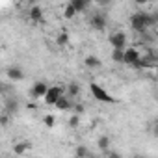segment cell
I'll use <instances>...</instances> for the list:
<instances>
[{
	"label": "cell",
	"mask_w": 158,
	"mask_h": 158,
	"mask_svg": "<svg viewBox=\"0 0 158 158\" xmlns=\"http://www.w3.org/2000/svg\"><path fill=\"white\" fill-rule=\"evenodd\" d=\"M152 23H154V15H149V13H134V15H130V26L138 34H143Z\"/></svg>",
	"instance_id": "cell-1"
},
{
	"label": "cell",
	"mask_w": 158,
	"mask_h": 158,
	"mask_svg": "<svg viewBox=\"0 0 158 158\" xmlns=\"http://www.w3.org/2000/svg\"><path fill=\"white\" fill-rule=\"evenodd\" d=\"M89 91H91V95H93L97 101H101V102H114V99L108 95V91L102 89V88H101L99 84H95V82L89 84Z\"/></svg>",
	"instance_id": "cell-2"
},
{
	"label": "cell",
	"mask_w": 158,
	"mask_h": 158,
	"mask_svg": "<svg viewBox=\"0 0 158 158\" xmlns=\"http://www.w3.org/2000/svg\"><path fill=\"white\" fill-rule=\"evenodd\" d=\"M139 60H141V56H139V50H138V48H134V47L125 48V61H123V63H127V65H130V67H136V69H138Z\"/></svg>",
	"instance_id": "cell-3"
},
{
	"label": "cell",
	"mask_w": 158,
	"mask_h": 158,
	"mask_svg": "<svg viewBox=\"0 0 158 158\" xmlns=\"http://www.w3.org/2000/svg\"><path fill=\"white\" fill-rule=\"evenodd\" d=\"M61 97H63V88H61V86H50L48 91H47V95H45V102L56 106V102H58Z\"/></svg>",
	"instance_id": "cell-4"
},
{
	"label": "cell",
	"mask_w": 158,
	"mask_h": 158,
	"mask_svg": "<svg viewBox=\"0 0 158 158\" xmlns=\"http://www.w3.org/2000/svg\"><path fill=\"white\" fill-rule=\"evenodd\" d=\"M108 41L114 48H127V34L125 32H114Z\"/></svg>",
	"instance_id": "cell-5"
},
{
	"label": "cell",
	"mask_w": 158,
	"mask_h": 158,
	"mask_svg": "<svg viewBox=\"0 0 158 158\" xmlns=\"http://www.w3.org/2000/svg\"><path fill=\"white\" fill-rule=\"evenodd\" d=\"M89 24H91L95 30H104V28H106V24H108L106 15H102V13H95V15H91Z\"/></svg>",
	"instance_id": "cell-6"
},
{
	"label": "cell",
	"mask_w": 158,
	"mask_h": 158,
	"mask_svg": "<svg viewBox=\"0 0 158 158\" xmlns=\"http://www.w3.org/2000/svg\"><path fill=\"white\" fill-rule=\"evenodd\" d=\"M48 88L50 86H47L45 82H35L34 84V88H32V95L35 97V99H45V95H47V91H48Z\"/></svg>",
	"instance_id": "cell-7"
},
{
	"label": "cell",
	"mask_w": 158,
	"mask_h": 158,
	"mask_svg": "<svg viewBox=\"0 0 158 158\" xmlns=\"http://www.w3.org/2000/svg\"><path fill=\"white\" fill-rule=\"evenodd\" d=\"M152 65H158L154 54H145V56H141V60L138 63V69H151Z\"/></svg>",
	"instance_id": "cell-8"
},
{
	"label": "cell",
	"mask_w": 158,
	"mask_h": 158,
	"mask_svg": "<svg viewBox=\"0 0 158 158\" xmlns=\"http://www.w3.org/2000/svg\"><path fill=\"white\" fill-rule=\"evenodd\" d=\"M28 15H30V21L41 23L43 21V10H41V6H32L30 11H28Z\"/></svg>",
	"instance_id": "cell-9"
},
{
	"label": "cell",
	"mask_w": 158,
	"mask_h": 158,
	"mask_svg": "<svg viewBox=\"0 0 158 158\" xmlns=\"http://www.w3.org/2000/svg\"><path fill=\"white\" fill-rule=\"evenodd\" d=\"M8 78H10V80H23V78H24V73H23V69H19V67H10V69H8Z\"/></svg>",
	"instance_id": "cell-10"
},
{
	"label": "cell",
	"mask_w": 158,
	"mask_h": 158,
	"mask_svg": "<svg viewBox=\"0 0 158 158\" xmlns=\"http://www.w3.org/2000/svg\"><path fill=\"white\" fill-rule=\"evenodd\" d=\"M28 149H32V143H30V141H19V143H15V145H13L15 154H24Z\"/></svg>",
	"instance_id": "cell-11"
},
{
	"label": "cell",
	"mask_w": 158,
	"mask_h": 158,
	"mask_svg": "<svg viewBox=\"0 0 158 158\" xmlns=\"http://www.w3.org/2000/svg\"><path fill=\"white\" fill-rule=\"evenodd\" d=\"M112 60L115 63H123L125 61V48H114L112 50Z\"/></svg>",
	"instance_id": "cell-12"
},
{
	"label": "cell",
	"mask_w": 158,
	"mask_h": 158,
	"mask_svg": "<svg viewBox=\"0 0 158 158\" xmlns=\"http://www.w3.org/2000/svg\"><path fill=\"white\" fill-rule=\"evenodd\" d=\"M84 63H86V67H89V69H97V67H101V60H99L97 56H88V58L84 60Z\"/></svg>",
	"instance_id": "cell-13"
},
{
	"label": "cell",
	"mask_w": 158,
	"mask_h": 158,
	"mask_svg": "<svg viewBox=\"0 0 158 158\" xmlns=\"http://www.w3.org/2000/svg\"><path fill=\"white\" fill-rule=\"evenodd\" d=\"M97 147H99L101 151H108V149H110V138H108L106 134H102V136L97 139Z\"/></svg>",
	"instance_id": "cell-14"
},
{
	"label": "cell",
	"mask_w": 158,
	"mask_h": 158,
	"mask_svg": "<svg viewBox=\"0 0 158 158\" xmlns=\"http://www.w3.org/2000/svg\"><path fill=\"white\" fill-rule=\"evenodd\" d=\"M56 43H58L60 47H65V45L69 43V34H67V30H61V32L58 34V37H56Z\"/></svg>",
	"instance_id": "cell-15"
},
{
	"label": "cell",
	"mask_w": 158,
	"mask_h": 158,
	"mask_svg": "<svg viewBox=\"0 0 158 158\" xmlns=\"http://www.w3.org/2000/svg\"><path fill=\"white\" fill-rule=\"evenodd\" d=\"M56 108H58V110H69V108H71V99L63 95V97L56 102Z\"/></svg>",
	"instance_id": "cell-16"
},
{
	"label": "cell",
	"mask_w": 158,
	"mask_h": 158,
	"mask_svg": "<svg viewBox=\"0 0 158 158\" xmlns=\"http://www.w3.org/2000/svg\"><path fill=\"white\" fill-rule=\"evenodd\" d=\"M71 6L76 10V13L78 11H84L86 8H88V2H86V0H71Z\"/></svg>",
	"instance_id": "cell-17"
},
{
	"label": "cell",
	"mask_w": 158,
	"mask_h": 158,
	"mask_svg": "<svg viewBox=\"0 0 158 158\" xmlns=\"http://www.w3.org/2000/svg\"><path fill=\"white\" fill-rule=\"evenodd\" d=\"M74 15H76V10H74V8L71 6V2H69V4L65 6V10H63V17H65V19H73Z\"/></svg>",
	"instance_id": "cell-18"
},
{
	"label": "cell",
	"mask_w": 158,
	"mask_h": 158,
	"mask_svg": "<svg viewBox=\"0 0 158 158\" xmlns=\"http://www.w3.org/2000/svg\"><path fill=\"white\" fill-rule=\"evenodd\" d=\"M67 93H69V97H76L78 93H80V86L78 84H69V88H67Z\"/></svg>",
	"instance_id": "cell-19"
},
{
	"label": "cell",
	"mask_w": 158,
	"mask_h": 158,
	"mask_svg": "<svg viewBox=\"0 0 158 158\" xmlns=\"http://www.w3.org/2000/svg\"><path fill=\"white\" fill-rule=\"evenodd\" d=\"M88 156H89V152H88V149L84 145L76 147V158H88Z\"/></svg>",
	"instance_id": "cell-20"
},
{
	"label": "cell",
	"mask_w": 158,
	"mask_h": 158,
	"mask_svg": "<svg viewBox=\"0 0 158 158\" xmlns=\"http://www.w3.org/2000/svg\"><path fill=\"white\" fill-rule=\"evenodd\" d=\"M78 123H80V117H78L76 114H74V115H71V119H69V127H73V128H74V127H78Z\"/></svg>",
	"instance_id": "cell-21"
},
{
	"label": "cell",
	"mask_w": 158,
	"mask_h": 158,
	"mask_svg": "<svg viewBox=\"0 0 158 158\" xmlns=\"http://www.w3.org/2000/svg\"><path fill=\"white\" fill-rule=\"evenodd\" d=\"M43 121H45V125H47L48 128H52V127H54V115H50V114H48V115H45V119H43Z\"/></svg>",
	"instance_id": "cell-22"
},
{
	"label": "cell",
	"mask_w": 158,
	"mask_h": 158,
	"mask_svg": "<svg viewBox=\"0 0 158 158\" xmlns=\"http://www.w3.org/2000/svg\"><path fill=\"white\" fill-rule=\"evenodd\" d=\"M152 136H154V138H158V119L152 123Z\"/></svg>",
	"instance_id": "cell-23"
},
{
	"label": "cell",
	"mask_w": 158,
	"mask_h": 158,
	"mask_svg": "<svg viewBox=\"0 0 158 158\" xmlns=\"http://www.w3.org/2000/svg\"><path fill=\"white\" fill-rule=\"evenodd\" d=\"M8 110L10 112H13V110L17 112V102H8Z\"/></svg>",
	"instance_id": "cell-24"
},
{
	"label": "cell",
	"mask_w": 158,
	"mask_h": 158,
	"mask_svg": "<svg viewBox=\"0 0 158 158\" xmlns=\"http://www.w3.org/2000/svg\"><path fill=\"white\" fill-rule=\"evenodd\" d=\"M108 158H123V156H121L119 152H114V151H110V152H108Z\"/></svg>",
	"instance_id": "cell-25"
},
{
	"label": "cell",
	"mask_w": 158,
	"mask_h": 158,
	"mask_svg": "<svg viewBox=\"0 0 158 158\" xmlns=\"http://www.w3.org/2000/svg\"><path fill=\"white\" fill-rule=\"evenodd\" d=\"M82 112H84V106L78 104V106H76V114H82Z\"/></svg>",
	"instance_id": "cell-26"
},
{
	"label": "cell",
	"mask_w": 158,
	"mask_h": 158,
	"mask_svg": "<svg viewBox=\"0 0 158 158\" xmlns=\"http://www.w3.org/2000/svg\"><path fill=\"white\" fill-rule=\"evenodd\" d=\"M2 125H8V114L2 115Z\"/></svg>",
	"instance_id": "cell-27"
},
{
	"label": "cell",
	"mask_w": 158,
	"mask_h": 158,
	"mask_svg": "<svg viewBox=\"0 0 158 158\" xmlns=\"http://www.w3.org/2000/svg\"><path fill=\"white\" fill-rule=\"evenodd\" d=\"M154 78H156V80H158V65H156V74H154Z\"/></svg>",
	"instance_id": "cell-28"
},
{
	"label": "cell",
	"mask_w": 158,
	"mask_h": 158,
	"mask_svg": "<svg viewBox=\"0 0 158 158\" xmlns=\"http://www.w3.org/2000/svg\"><path fill=\"white\" fill-rule=\"evenodd\" d=\"M134 158H143V156H134Z\"/></svg>",
	"instance_id": "cell-29"
},
{
	"label": "cell",
	"mask_w": 158,
	"mask_h": 158,
	"mask_svg": "<svg viewBox=\"0 0 158 158\" xmlns=\"http://www.w3.org/2000/svg\"><path fill=\"white\" fill-rule=\"evenodd\" d=\"M88 158H93V156H88Z\"/></svg>",
	"instance_id": "cell-30"
}]
</instances>
